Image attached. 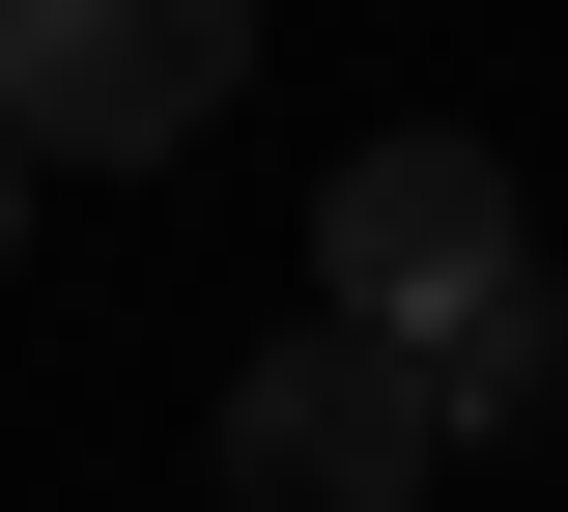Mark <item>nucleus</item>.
<instances>
[{"label": "nucleus", "mask_w": 568, "mask_h": 512, "mask_svg": "<svg viewBox=\"0 0 568 512\" xmlns=\"http://www.w3.org/2000/svg\"><path fill=\"white\" fill-rule=\"evenodd\" d=\"M0 228H29V143H0Z\"/></svg>", "instance_id": "obj_5"}, {"label": "nucleus", "mask_w": 568, "mask_h": 512, "mask_svg": "<svg viewBox=\"0 0 568 512\" xmlns=\"http://www.w3.org/2000/svg\"><path fill=\"white\" fill-rule=\"evenodd\" d=\"M511 285V171L455 143V114H398V143H342V200H313V313H369V342H455V313Z\"/></svg>", "instance_id": "obj_3"}, {"label": "nucleus", "mask_w": 568, "mask_h": 512, "mask_svg": "<svg viewBox=\"0 0 568 512\" xmlns=\"http://www.w3.org/2000/svg\"><path fill=\"white\" fill-rule=\"evenodd\" d=\"M256 86V0H0V143L29 171H171Z\"/></svg>", "instance_id": "obj_1"}, {"label": "nucleus", "mask_w": 568, "mask_h": 512, "mask_svg": "<svg viewBox=\"0 0 568 512\" xmlns=\"http://www.w3.org/2000/svg\"><path fill=\"white\" fill-rule=\"evenodd\" d=\"M426 455H455V399H426L369 313H284V342L227 370V512H426Z\"/></svg>", "instance_id": "obj_2"}, {"label": "nucleus", "mask_w": 568, "mask_h": 512, "mask_svg": "<svg viewBox=\"0 0 568 512\" xmlns=\"http://www.w3.org/2000/svg\"><path fill=\"white\" fill-rule=\"evenodd\" d=\"M426 399H455V428H511V399H568V285H540V257H511V285L455 313V342H426Z\"/></svg>", "instance_id": "obj_4"}]
</instances>
